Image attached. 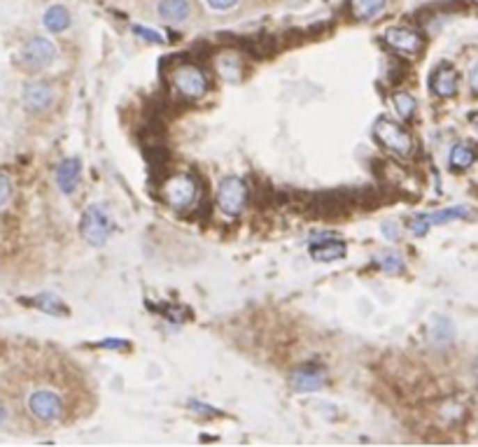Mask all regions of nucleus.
I'll list each match as a JSON object with an SVG mask.
<instances>
[{"instance_id": "22", "label": "nucleus", "mask_w": 478, "mask_h": 447, "mask_svg": "<svg viewBox=\"0 0 478 447\" xmlns=\"http://www.w3.org/2000/svg\"><path fill=\"white\" fill-rule=\"evenodd\" d=\"M378 266L390 273V275H397V273L404 270V257L397 254V252H388V254H383L381 259H378Z\"/></svg>"}, {"instance_id": "12", "label": "nucleus", "mask_w": 478, "mask_h": 447, "mask_svg": "<svg viewBox=\"0 0 478 447\" xmlns=\"http://www.w3.org/2000/svg\"><path fill=\"white\" fill-rule=\"evenodd\" d=\"M429 89L436 93V96L441 98H450L457 93V72L455 68H450V65H439L434 72H431V79H429Z\"/></svg>"}, {"instance_id": "30", "label": "nucleus", "mask_w": 478, "mask_h": 447, "mask_svg": "<svg viewBox=\"0 0 478 447\" xmlns=\"http://www.w3.org/2000/svg\"><path fill=\"white\" fill-rule=\"evenodd\" d=\"M5 417H8V412H5V408H0V424L5 422Z\"/></svg>"}, {"instance_id": "25", "label": "nucleus", "mask_w": 478, "mask_h": 447, "mask_svg": "<svg viewBox=\"0 0 478 447\" xmlns=\"http://www.w3.org/2000/svg\"><path fill=\"white\" fill-rule=\"evenodd\" d=\"M134 33L136 35H141L143 40H148V42H164V38L159 35L157 31H152V29H143V26H134Z\"/></svg>"}, {"instance_id": "26", "label": "nucleus", "mask_w": 478, "mask_h": 447, "mask_svg": "<svg viewBox=\"0 0 478 447\" xmlns=\"http://www.w3.org/2000/svg\"><path fill=\"white\" fill-rule=\"evenodd\" d=\"M98 347H103V350H129V343H124V340H101Z\"/></svg>"}, {"instance_id": "4", "label": "nucleus", "mask_w": 478, "mask_h": 447, "mask_svg": "<svg viewBox=\"0 0 478 447\" xmlns=\"http://www.w3.org/2000/svg\"><path fill=\"white\" fill-rule=\"evenodd\" d=\"M26 408H29V412L38 419V422H45V424L58 422V419L63 417V412H65L63 398L58 396L54 389H35V391H31L29 401H26Z\"/></svg>"}, {"instance_id": "14", "label": "nucleus", "mask_w": 478, "mask_h": 447, "mask_svg": "<svg viewBox=\"0 0 478 447\" xmlns=\"http://www.w3.org/2000/svg\"><path fill=\"white\" fill-rule=\"evenodd\" d=\"M324 382H327V377H324V373L320 368H315V366H306V368H298L294 373V377H292V384H294L296 391L301 393H313V391H320Z\"/></svg>"}, {"instance_id": "29", "label": "nucleus", "mask_w": 478, "mask_h": 447, "mask_svg": "<svg viewBox=\"0 0 478 447\" xmlns=\"http://www.w3.org/2000/svg\"><path fill=\"white\" fill-rule=\"evenodd\" d=\"M469 86H471V91L478 93V63L474 65V70H471V75H469Z\"/></svg>"}, {"instance_id": "5", "label": "nucleus", "mask_w": 478, "mask_h": 447, "mask_svg": "<svg viewBox=\"0 0 478 447\" xmlns=\"http://www.w3.org/2000/svg\"><path fill=\"white\" fill-rule=\"evenodd\" d=\"M54 61H56V44L42 35H33L22 47V54H19V63L31 72L49 68Z\"/></svg>"}, {"instance_id": "21", "label": "nucleus", "mask_w": 478, "mask_h": 447, "mask_svg": "<svg viewBox=\"0 0 478 447\" xmlns=\"http://www.w3.org/2000/svg\"><path fill=\"white\" fill-rule=\"evenodd\" d=\"M392 105H395V110H397V115H399L401 119H411L413 117V112L417 108V103H415V98L411 96V93H395L392 96Z\"/></svg>"}, {"instance_id": "6", "label": "nucleus", "mask_w": 478, "mask_h": 447, "mask_svg": "<svg viewBox=\"0 0 478 447\" xmlns=\"http://www.w3.org/2000/svg\"><path fill=\"white\" fill-rule=\"evenodd\" d=\"M248 184L243 182L241 177H224L220 182V189H217V205L224 215L229 217H238L248 205Z\"/></svg>"}, {"instance_id": "8", "label": "nucleus", "mask_w": 478, "mask_h": 447, "mask_svg": "<svg viewBox=\"0 0 478 447\" xmlns=\"http://www.w3.org/2000/svg\"><path fill=\"white\" fill-rule=\"evenodd\" d=\"M471 217H474V212H471L469 208H464V205H455V208H448V210H441V212H431V215L415 217L413 222H411V231H413V236L422 238L431 226L448 224V222H455V219H471Z\"/></svg>"}, {"instance_id": "13", "label": "nucleus", "mask_w": 478, "mask_h": 447, "mask_svg": "<svg viewBox=\"0 0 478 447\" xmlns=\"http://www.w3.org/2000/svg\"><path fill=\"white\" fill-rule=\"evenodd\" d=\"M82 182V163L79 159H65L56 168V184L63 193H72Z\"/></svg>"}, {"instance_id": "31", "label": "nucleus", "mask_w": 478, "mask_h": 447, "mask_svg": "<svg viewBox=\"0 0 478 447\" xmlns=\"http://www.w3.org/2000/svg\"><path fill=\"white\" fill-rule=\"evenodd\" d=\"M476 3H478V0H476Z\"/></svg>"}, {"instance_id": "19", "label": "nucleus", "mask_w": 478, "mask_h": 447, "mask_svg": "<svg viewBox=\"0 0 478 447\" xmlns=\"http://www.w3.org/2000/svg\"><path fill=\"white\" fill-rule=\"evenodd\" d=\"M388 0H350V10H353L355 19H374L378 12L385 8Z\"/></svg>"}, {"instance_id": "16", "label": "nucleus", "mask_w": 478, "mask_h": 447, "mask_svg": "<svg viewBox=\"0 0 478 447\" xmlns=\"http://www.w3.org/2000/svg\"><path fill=\"white\" fill-rule=\"evenodd\" d=\"M474 161H476V147L471 143H457L453 149H450L448 163L453 170H467Z\"/></svg>"}, {"instance_id": "7", "label": "nucleus", "mask_w": 478, "mask_h": 447, "mask_svg": "<svg viewBox=\"0 0 478 447\" xmlns=\"http://www.w3.org/2000/svg\"><path fill=\"white\" fill-rule=\"evenodd\" d=\"M196 179L184 175V172H180V175H173L164 182V189H161V196L168 208L173 210H184L189 208L191 203L196 201Z\"/></svg>"}, {"instance_id": "3", "label": "nucleus", "mask_w": 478, "mask_h": 447, "mask_svg": "<svg viewBox=\"0 0 478 447\" xmlns=\"http://www.w3.org/2000/svg\"><path fill=\"white\" fill-rule=\"evenodd\" d=\"M112 217L105 212L101 205H91L89 210L82 215V222H79V233L89 245L94 247H103L108 243V238L112 236Z\"/></svg>"}, {"instance_id": "15", "label": "nucleus", "mask_w": 478, "mask_h": 447, "mask_svg": "<svg viewBox=\"0 0 478 447\" xmlns=\"http://www.w3.org/2000/svg\"><path fill=\"white\" fill-rule=\"evenodd\" d=\"M191 15V8L187 0H161L159 3V17L166 19L168 24H182Z\"/></svg>"}, {"instance_id": "9", "label": "nucleus", "mask_w": 478, "mask_h": 447, "mask_svg": "<svg viewBox=\"0 0 478 447\" xmlns=\"http://www.w3.org/2000/svg\"><path fill=\"white\" fill-rule=\"evenodd\" d=\"M54 89L47 82H29L22 91V103L29 112H45L54 105Z\"/></svg>"}, {"instance_id": "23", "label": "nucleus", "mask_w": 478, "mask_h": 447, "mask_svg": "<svg viewBox=\"0 0 478 447\" xmlns=\"http://www.w3.org/2000/svg\"><path fill=\"white\" fill-rule=\"evenodd\" d=\"M431 333H434V340H436V343H450V340H453V326H450V322H448V319H443V317H439V319H436V322H434V331H431Z\"/></svg>"}, {"instance_id": "1", "label": "nucleus", "mask_w": 478, "mask_h": 447, "mask_svg": "<svg viewBox=\"0 0 478 447\" xmlns=\"http://www.w3.org/2000/svg\"><path fill=\"white\" fill-rule=\"evenodd\" d=\"M170 84L182 98H189V101L203 98L208 93V77H205L203 68H198L194 63L175 65L170 70Z\"/></svg>"}, {"instance_id": "10", "label": "nucleus", "mask_w": 478, "mask_h": 447, "mask_svg": "<svg viewBox=\"0 0 478 447\" xmlns=\"http://www.w3.org/2000/svg\"><path fill=\"white\" fill-rule=\"evenodd\" d=\"M385 42L392 47V49L401 51V54H417L424 44L420 33H415L413 29H406V26H395V29L385 31Z\"/></svg>"}, {"instance_id": "24", "label": "nucleus", "mask_w": 478, "mask_h": 447, "mask_svg": "<svg viewBox=\"0 0 478 447\" xmlns=\"http://www.w3.org/2000/svg\"><path fill=\"white\" fill-rule=\"evenodd\" d=\"M12 191H15V186H12V179L5 175V172H0V210H3L5 205L12 201Z\"/></svg>"}, {"instance_id": "17", "label": "nucleus", "mask_w": 478, "mask_h": 447, "mask_svg": "<svg viewBox=\"0 0 478 447\" xmlns=\"http://www.w3.org/2000/svg\"><path fill=\"white\" fill-rule=\"evenodd\" d=\"M42 24H45V29L51 33H63L70 26V15H68V10L61 8V5H51V8L45 12Z\"/></svg>"}, {"instance_id": "28", "label": "nucleus", "mask_w": 478, "mask_h": 447, "mask_svg": "<svg viewBox=\"0 0 478 447\" xmlns=\"http://www.w3.org/2000/svg\"><path fill=\"white\" fill-rule=\"evenodd\" d=\"M191 408H194L198 415H217L215 408H208L205 403H198V401H191Z\"/></svg>"}, {"instance_id": "27", "label": "nucleus", "mask_w": 478, "mask_h": 447, "mask_svg": "<svg viewBox=\"0 0 478 447\" xmlns=\"http://www.w3.org/2000/svg\"><path fill=\"white\" fill-rule=\"evenodd\" d=\"M238 3V0H208V5L212 10H220V12H224V10H231L234 8V5Z\"/></svg>"}, {"instance_id": "11", "label": "nucleus", "mask_w": 478, "mask_h": 447, "mask_svg": "<svg viewBox=\"0 0 478 447\" xmlns=\"http://www.w3.org/2000/svg\"><path fill=\"white\" fill-rule=\"evenodd\" d=\"M308 254L313 261L320 263H329V261H341V259L348 254V247H345L343 240H315L313 245L308 247Z\"/></svg>"}, {"instance_id": "20", "label": "nucleus", "mask_w": 478, "mask_h": 447, "mask_svg": "<svg viewBox=\"0 0 478 447\" xmlns=\"http://www.w3.org/2000/svg\"><path fill=\"white\" fill-rule=\"evenodd\" d=\"M217 70H220V75L224 79L236 82V79L241 77V61H238L236 54H222L217 58Z\"/></svg>"}, {"instance_id": "2", "label": "nucleus", "mask_w": 478, "mask_h": 447, "mask_svg": "<svg viewBox=\"0 0 478 447\" xmlns=\"http://www.w3.org/2000/svg\"><path fill=\"white\" fill-rule=\"evenodd\" d=\"M374 136L385 149L397 156L406 159L413 154V138H411V133L401 124L392 122V119H378L374 124Z\"/></svg>"}, {"instance_id": "18", "label": "nucleus", "mask_w": 478, "mask_h": 447, "mask_svg": "<svg viewBox=\"0 0 478 447\" xmlns=\"http://www.w3.org/2000/svg\"><path fill=\"white\" fill-rule=\"evenodd\" d=\"M33 305L40 308L42 312H47V315H51V317H65V315H68L65 303L58 296H54V293H40V296L33 298Z\"/></svg>"}]
</instances>
